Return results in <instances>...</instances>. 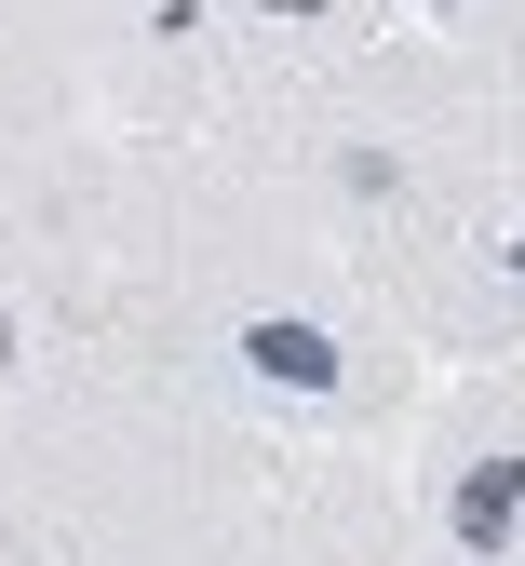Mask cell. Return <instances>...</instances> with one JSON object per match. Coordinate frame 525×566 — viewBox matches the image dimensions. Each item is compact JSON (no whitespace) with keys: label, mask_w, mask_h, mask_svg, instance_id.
<instances>
[{"label":"cell","mask_w":525,"mask_h":566,"mask_svg":"<svg viewBox=\"0 0 525 566\" xmlns=\"http://www.w3.org/2000/svg\"><path fill=\"white\" fill-rule=\"evenodd\" d=\"M444 67H459V95H472V135H485V163L512 189V217H525V0H485V14L459 28H431Z\"/></svg>","instance_id":"obj_3"},{"label":"cell","mask_w":525,"mask_h":566,"mask_svg":"<svg viewBox=\"0 0 525 566\" xmlns=\"http://www.w3.org/2000/svg\"><path fill=\"white\" fill-rule=\"evenodd\" d=\"M405 500L431 566H525V350L459 365L405 432Z\"/></svg>","instance_id":"obj_2"},{"label":"cell","mask_w":525,"mask_h":566,"mask_svg":"<svg viewBox=\"0 0 525 566\" xmlns=\"http://www.w3.org/2000/svg\"><path fill=\"white\" fill-rule=\"evenodd\" d=\"M82 122H95L82 54H67V41H41L14 0H0V176H14V163H41L54 135H82Z\"/></svg>","instance_id":"obj_4"},{"label":"cell","mask_w":525,"mask_h":566,"mask_svg":"<svg viewBox=\"0 0 525 566\" xmlns=\"http://www.w3.org/2000/svg\"><path fill=\"white\" fill-rule=\"evenodd\" d=\"M230 163L311 217V243L405 324L418 365L459 378V365L525 350V217H512L431 28L378 41L364 67H337L296 108H270L256 135H230Z\"/></svg>","instance_id":"obj_1"},{"label":"cell","mask_w":525,"mask_h":566,"mask_svg":"<svg viewBox=\"0 0 525 566\" xmlns=\"http://www.w3.org/2000/svg\"><path fill=\"white\" fill-rule=\"evenodd\" d=\"M0 485H14V350H0Z\"/></svg>","instance_id":"obj_5"}]
</instances>
